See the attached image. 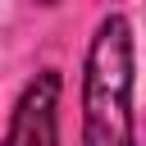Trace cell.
<instances>
[{
    "instance_id": "1",
    "label": "cell",
    "mask_w": 146,
    "mask_h": 146,
    "mask_svg": "<svg viewBox=\"0 0 146 146\" xmlns=\"http://www.w3.org/2000/svg\"><path fill=\"white\" fill-rule=\"evenodd\" d=\"M137 46L123 14H105L82 64V146H137Z\"/></svg>"
},
{
    "instance_id": "2",
    "label": "cell",
    "mask_w": 146,
    "mask_h": 146,
    "mask_svg": "<svg viewBox=\"0 0 146 146\" xmlns=\"http://www.w3.org/2000/svg\"><path fill=\"white\" fill-rule=\"evenodd\" d=\"M59 91H64L59 68H41L18 91L0 146H59Z\"/></svg>"
},
{
    "instance_id": "3",
    "label": "cell",
    "mask_w": 146,
    "mask_h": 146,
    "mask_svg": "<svg viewBox=\"0 0 146 146\" xmlns=\"http://www.w3.org/2000/svg\"><path fill=\"white\" fill-rule=\"evenodd\" d=\"M36 5H59V0H36Z\"/></svg>"
}]
</instances>
